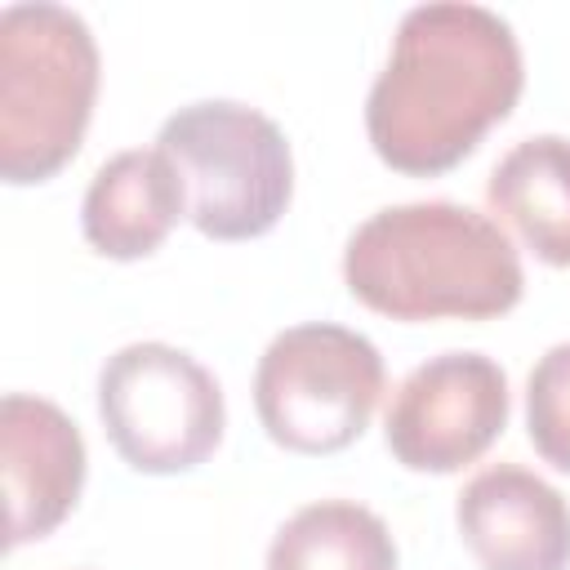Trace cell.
<instances>
[{
    "label": "cell",
    "mask_w": 570,
    "mask_h": 570,
    "mask_svg": "<svg viewBox=\"0 0 570 570\" xmlns=\"http://www.w3.org/2000/svg\"><path fill=\"white\" fill-rule=\"evenodd\" d=\"M525 85L521 45L485 4H414L365 98L374 156L410 178L454 169L512 116Z\"/></svg>",
    "instance_id": "1"
},
{
    "label": "cell",
    "mask_w": 570,
    "mask_h": 570,
    "mask_svg": "<svg viewBox=\"0 0 570 570\" xmlns=\"http://www.w3.org/2000/svg\"><path fill=\"white\" fill-rule=\"evenodd\" d=\"M352 298L392 321H490L521 303L525 272L508 232L454 200L370 214L343 249Z\"/></svg>",
    "instance_id": "2"
},
{
    "label": "cell",
    "mask_w": 570,
    "mask_h": 570,
    "mask_svg": "<svg viewBox=\"0 0 570 570\" xmlns=\"http://www.w3.org/2000/svg\"><path fill=\"white\" fill-rule=\"evenodd\" d=\"M98 98V40L53 0L0 13V178L13 187L53 178L85 142Z\"/></svg>",
    "instance_id": "3"
},
{
    "label": "cell",
    "mask_w": 570,
    "mask_h": 570,
    "mask_svg": "<svg viewBox=\"0 0 570 570\" xmlns=\"http://www.w3.org/2000/svg\"><path fill=\"white\" fill-rule=\"evenodd\" d=\"M156 147L174 160L187 191V218L209 240H254L289 209V138L249 102H187L160 125Z\"/></svg>",
    "instance_id": "4"
},
{
    "label": "cell",
    "mask_w": 570,
    "mask_h": 570,
    "mask_svg": "<svg viewBox=\"0 0 570 570\" xmlns=\"http://www.w3.org/2000/svg\"><path fill=\"white\" fill-rule=\"evenodd\" d=\"M383 396L379 347L334 321L281 330L254 370V410L267 436L294 454L347 450Z\"/></svg>",
    "instance_id": "5"
},
{
    "label": "cell",
    "mask_w": 570,
    "mask_h": 570,
    "mask_svg": "<svg viewBox=\"0 0 570 570\" xmlns=\"http://www.w3.org/2000/svg\"><path fill=\"white\" fill-rule=\"evenodd\" d=\"M98 414L111 450L147 476L200 468L227 428L218 379L183 347L129 343L98 374Z\"/></svg>",
    "instance_id": "6"
},
{
    "label": "cell",
    "mask_w": 570,
    "mask_h": 570,
    "mask_svg": "<svg viewBox=\"0 0 570 570\" xmlns=\"http://www.w3.org/2000/svg\"><path fill=\"white\" fill-rule=\"evenodd\" d=\"M508 374L485 352H441L414 365L392 392L383 441L410 472H459L508 428Z\"/></svg>",
    "instance_id": "7"
},
{
    "label": "cell",
    "mask_w": 570,
    "mask_h": 570,
    "mask_svg": "<svg viewBox=\"0 0 570 570\" xmlns=\"http://www.w3.org/2000/svg\"><path fill=\"white\" fill-rule=\"evenodd\" d=\"M85 436L45 396L9 392L0 401V472H4V543L45 539L67 521L85 490Z\"/></svg>",
    "instance_id": "8"
},
{
    "label": "cell",
    "mask_w": 570,
    "mask_h": 570,
    "mask_svg": "<svg viewBox=\"0 0 570 570\" xmlns=\"http://www.w3.org/2000/svg\"><path fill=\"white\" fill-rule=\"evenodd\" d=\"M481 570H570V503L521 463L481 468L454 503Z\"/></svg>",
    "instance_id": "9"
},
{
    "label": "cell",
    "mask_w": 570,
    "mask_h": 570,
    "mask_svg": "<svg viewBox=\"0 0 570 570\" xmlns=\"http://www.w3.org/2000/svg\"><path fill=\"white\" fill-rule=\"evenodd\" d=\"M187 218V191L160 147H129L98 165L80 200V232L107 258H147Z\"/></svg>",
    "instance_id": "10"
},
{
    "label": "cell",
    "mask_w": 570,
    "mask_h": 570,
    "mask_svg": "<svg viewBox=\"0 0 570 570\" xmlns=\"http://www.w3.org/2000/svg\"><path fill=\"white\" fill-rule=\"evenodd\" d=\"M490 209L552 267H570V138H521L485 183Z\"/></svg>",
    "instance_id": "11"
},
{
    "label": "cell",
    "mask_w": 570,
    "mask_h": 570,
    "mask_svg": "<svg viewBox=\"0 0 570 570\" xmlns=\"http://www.w3.org/2000/svg\"><path fill=\"white\" fill-rule=\"evenodd\" d=\"M267 570H396V543L379 512L352 499H321L276 530Z\"/></svg>",
    "instance_id": "12"
},
{
    "label": "cell",
    "mask_w": 570,
    "mask_h": 570,
    "mask_svg": "<svg viewBox=\"0 0 570 570\" xmlns=\"http://www.w3.org/2000/svg\"><path fill=\"white\" fill-rule=\"evenodd\" d=\"M525 432L543 463L570 472V343L534 361L525 379Z\"/></svg>",
    "instance_id": "13"
}]
</instances>
